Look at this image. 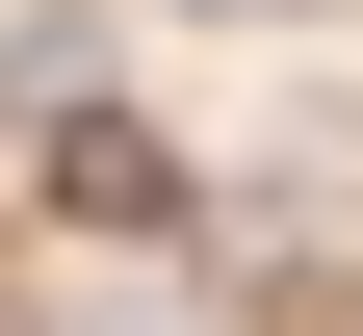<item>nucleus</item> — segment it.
<instances>
[{
  "instance_id": "f257e3e1",
  "label": "nucleus",
  "mask_w": 363,
  "mask_h": 336,
  "mask_svg": "<svg viewBox=\"0 0 363 336\" xmlns=\"http://www.w3.org/2000/svg\"><path fill=\"white\" fill-rule=\"evenodd\" d=\"M52 207H104V233H156V207H182V156H156V129H52Z\"/></svg>"
}]
</instances>
